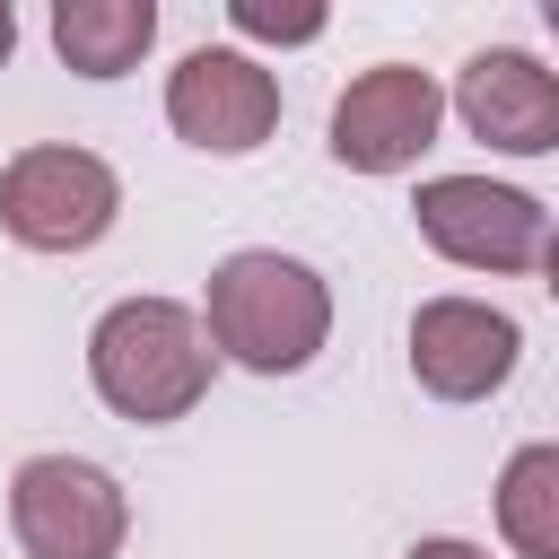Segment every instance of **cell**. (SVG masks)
Wrapping results in <instances>:
<instances>
[{
	"label": "cell",
	"mask_w": 559,
	"mask_h": 559,
	"mask_svg": "<svg viewBox=\"0 0 559 559\" xmlns=\"http://www.w3.org/2000/svg\"><path fill=\"white\" fill-rule=\"evenodd\" d=\"M210 349L253 367V376H297L323 341H332V288L314 262L245 245L210 271Z\"/></svg>",
	"instance_id": "1"
},
{
	"label": "cell",
	"mask_w": 559,
	"mask_h": 559,
	"mask_svg": "<svg viewBox=\"0 0 559 559\" xmlns=\"http://www.w3.org/2000/svg\"><path fill=\"white\" fill-rule=\"evenodd\" d=\"M210 367H218L210 323H201L192 306H175V297H122V306H105L96 332H87V376H96L105 411H122V419H140V428L183 419V411L210 393Z\"/></svg>",
	"instance_id": "2"
},
{
	"label": "cell",
	"mask_w": 559,
	"mask_h": 559,
	"mask_svg": "<svg viewBox=\"0 0 559 559\" xmlns=\"http://www.w3.org/2000/svg\"><path fill=\"white\" fill-rule=\"evenodd\" d=\"M114 218H122V183L96 148L35 140L0 166V227L26 253H87Z\"/></svg>",
	"instance_id": "3"
},
{
	"label": "cell",
	"mask_w": 559,
	"mask_h": 559,
	"mask_svg": "<svg viewBox=\"0 0 559 559\" xmlns=\"http://www.w3.org/2000/svg\"><path fill=\"white\" fill-rule=\"evenodd\" d=\"M9 524L26 559H114L131 533V498L87 454H26L9 480Z\"/></svg>",
	"instance_id": "4"
},
{
	"label": "cell",
	"mask_w": 559,
	"mask_h": 559,
	"mask_svg": "<svg viewBox=\"0 0 559 559\" xmlns=\"http://www.w3.org/2000/svg\"><path fill=\"white\" fill-rule=\"evenodd\" d=\"M411 218L463 271H533L550 253V210L515 183H489V175H428Z\"/></svg>",
	"instance_id": "5"
},
{
	"label": "cell",
	"mask_w": 559,
	"mask_h": 559,
	"mask_svg": "<svg viewBox=\"0 0 559 559\" xmlns=\"http://www.w3.org/2000/svg\"><path fill=\"white\" fill-rule=\"evenodd\" d=\"M166 122L210 157H253L280 131V79L236 44H201L166 70Z\"/></svg>",
	"instance_id": "6"
},
{
	"label": "cell",
	"mask_w": 559,
	"mask_h": 559,
	"mask_svg": "<svg viewBox=\"0 0 559 559\" xmlns=\"http://www.w3.org/2000/svg\"><path fill=\"white\" fill-rule=\"evenodd\" d=\"M437 122H445V87L411 61H376L332 105V157L349 175H402V166H419Z\"/></svg>",
	"instance_id": "7"
},
{
	"label": "cell",
	"mask_w": 559,
	"mask_h": 559,
	"mask_svg": "<svg viewBox=\"0 0 559 559\" xmlns=\"http://www.w3.org/2000/svg\"><path fill=\"white\" fill-rule=\"evenodd\" d=\"M524 358V332L507 306H480V297H428L411 314V376L419 393L437 402H489Z\"/></svg>",
	"instance_id": "8"
},
{
	"label": "cell",
	"mask_w": 559,
	"mask_h": 559,
	"mask_svg": "<svg viewBox=\"0 0 559 559\" xmlns=\"http://www.w3.org/2000/svg\"><path fill=\"white\" fill-rule=\"evenodd\" d=\"M454 114L498 157H542V148H559V70L515 44H489L454 79Z\"/></svg>",
	"instance_id": "9"
},
{
	"label": "cell",
	"mask_w": 559,
	"mask_h": 559,
	"mask_svg": "<svg viewBox=\"0 0 559 559\" xmlns=\"http://www.w3.org/2000/svg\"><path fill=\"white\" fill-rule=\"evenodd\" d=\"M148 44H157L148 0H52V52L79 79H122V70H140Z\"/></svg>",
	"instance_id": "10"
},
{
	"label": "cell",
	"mask_w": 559,
	"mask_h": 559,
	"mask_svg": "<svg viewBox=\"0 0 559 559\" xmlns=\"http://www.w3.org/2000/svg\"><path fill=\"white\" fill-rule=\"evenodd\" d=\"M498 533L515 559H559V445H515L498 472Z\"/></svg>",
	"instance_id": "11"
},
{
	"label": "cell",
	"mask_w": 559,
	"mask_h": 559,
	"mask_svg": "<svg viewBox=\"0 0 559 559\" xmlns=\"http://www.w3.org/2000/svg\"><path fill=\"white\" fill-rule=\"evenodd\" d=\"M227 17L253 44H314L323 35V9L314 0H227Z\"/></svg>",
	"instance_id": "12"
},
{
	"label": "cell",
	"mask_w": 559,
	"mask_h": 559,
	"mask_svg": "<svg viewBox=\"0 0 559 559\" xmlns=\"http://www.w3.org/2000/svg\"><path fill=\"white\" fill-rule=\"evenodd\" d=\"M402 559H489L480 542H454V533H437V542H411Z\"/></svg>",
	"instance_id": "13"
},
{
	"label": "cell",
	"mask_w": 559,
	"mask_h": 559,
	"mask_svg": "<svg viewBox=\"0 0 559 559\" xmlns=\"http://www.w3.org/2000/svg\"><path fill=\"white\" fill-rule=\"evenodd\" d=\"M9 52H17V9L0 0V61H9Z\"/></svg>",
	"instance_id": "14"
},
{
	"label": "cell",
	"mask_w": 559,
	"mask_h": 559,
	"mask_svg": "<svg viewBox=\"0 0 559 559\" xmlns=\"http://www.w3.org/2000/svg\"><path fill=\"white\" fill-rule=\"evenodd\" d=\"M542 288L559 297V236H550V253H542Z\"/></svg>",
	"instance_id": "15"
},
{
	"label": "cell",
	"mask_w": 559,
	"mask_h": 559,
	"mask_svg": "<svg viewBox=\"0 0 559 559\" xmlns=\"http://www.w3.org/2000/svg\"><path fill=\"white\" fill-rule=\"evenodd\" d=\"M542 17H550V35H559V0H542Z\"/></svg>",
	"instance_id": "16"
}]
</instances>
